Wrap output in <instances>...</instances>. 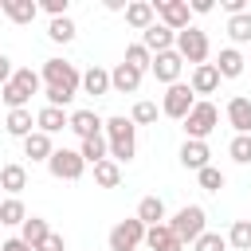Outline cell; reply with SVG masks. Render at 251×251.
I'll list each match as a JSON object with an SVG mask.
<instances>
[{"label":"cell","mask_w":251,"mask_h":251,"mask_svg":"<svg viewBox=\"0 0 251 251\" xmlns=\"http://www.w3.org/2000/svg\"><path fill=\"white\" fill-rule=\"evenodd\" d=\"M188 8H192V12H196V16H208V12H212V8H216V4H212V0H192V4H188Z\"/></svg>","instance_id":"cell-44"},{"label":"cell","mask_w":251,"mask_h":251,"mask_svg":"<svg viewBox=\"0 0 251 251\" xmlns=\"http://www.w3.org/2000/svg\"><path fill=\"white\" fill-rule=\"evenodd\" d=\"M126 24L137 27V31H149L157 24V12H153V0H133L126 4Z\"/></svg>","instance_id":"cell-14"},{"label":"cell","mask_w":251,"mask_h":251,"mask_svg":"<svg viewBox=\"0 0 251 251\" xmlns=\"http://www.w3.org/2000/svg\"><path fill=\"white\" fill-rule=\"evenodd\" d=\"M180 67H184V59L176 55V47L173 51H161V55H153V78L157 82H165V86H173V82H180Z\"/></svg>","instance_id":"cell-10"},{"label":"cell","mask_w":251,"mask_h":251,"mask_svg":"<svg viewBox=\"0 0 251 251\" xmlns=\"http://www.w3.org/2000/svg\"><path fill=\"white\" fill-rule=\"evenodd\" d=\"M47 235H51V227H47V220H43V216H27V220H24V227H20V239H24L27 247H39Z\"/></svg>","instance_id":"cell-25"},{"label":"cell","mask_w":251,"mask_h":251,"mask_svg":"<svg viewBox=\"0 0 251 251\" xmlns=\"http://www.w3.org/2000/svg\"><path fill=\"white\" fill-rule=\"evenodd\" d=\"M141 86V71H133L129 63H118L114 71H110V90H118V94H133Z\"/></svg>","instance_id":"cell-18"},{"label":"cell","mask_w":251,"mask_h":251,"mask_svg":"<svg viewBox=\"0 0 251 251\" xmlns=\"http://www.w3.org/2000/svg\"><path fill=\"white\" fill-rule=\"evenodd\" d=\"M51 153H55V145H51V137L47 133H27L24 137V157H31V161H51Z\"/></svg>","instance_id":"cell-21"},{"label":"cell","mask_w":251,"mask_h":251,"mask_svg":"<svg viewBox=\"0 0 251 251\" xmlns=\"http://www.w3.org/2000/svg\"><path fill=\"white\" fill-rule=\"evenodd\" d=\"M208 157H212L208 141H188V137H184V145H180V165H184V169L200 173V169H208Z\"/></svg>","instance_id":"cell-16"},{"label":"cell","mask_w":251,"mask_h":251,"mask_svg":"<svg viewBox=\"0 0 251 251\" xmlns=\"http://www.w3.org/2000/svg\"><path fill=\"white\" fill-rule=\"evenodd\" d=\"M47 169H51V176L55 180H78L82 176V169H86V161H82V153L78 149H55L51 153V161H47Z\"/></svg>","instance_id":"cell-8"},{"label":"cell","mask_w":251,"mask_h":251,"mask_svg":"<svg viewBox=\"0 0 251 251\" xmlns=\"http://www.w3.org/2000/svg\"><path fill=\"white\" fill-rule=\"evenodd\" d=\"M12 75H16V71H12V59L0 51V86H8V82H12Z\"/></svg>","instance_id":"cell-41"},{"label":"cell","mask_w":251,"mask_h":251,"mask_svg":"<svg viewBox=\"0 0 251 251\" xmlns=\"http://www.w3.org/2000/svg\"><path fill=\"white\" fill-rule=\"evenodd\" d=\"M227 247L235 251H251V220H235L227 231Z\"/></svg>","instance_id":"cell-31"},{"label":"cell","mask_w":251,"mask_h":251,"mask_svg":"<svg viewBox=\"0 0 251 251\" xmlns=\"http://www.w3.org/2000/svg\"><path fill=\"white\" fill-rule=\"evenodd\" d=\"M0 188H4L8 196H20V192L27 188V169H24V165H4V169H0Z\"/></svg>","instance_id":"cell-22"},{"label":"cell","mask_w":251,"mask_h":251,"mask_svg":"<svg viewBox=\"0 0 251 251\" xmlns=\"http://www.w3.org/2000/svg\"><path fill=\"white\" fill-rule=\"evenodd\" d=\"M0 12H4L12 24L27 27V24L39 16V4H35V0H0Z\"/></svg>","instance_id":"cell-13"},{"label":"cell","mask_w":251,"mask_h":251,"mask_svg":"<svg viewBox=\"0 0 251 251\" xmlns=\"http://www.w3.org/2000/svg\"><path fill=\"white\" fill-rule=\"evenodd\" d=\"M169 227H173V235H176L180 243H196V239L204 235V208H200V204H184V208L169 220Z\"/></svg>","instance_id":"cell-4"},{"label":"cell","mask_w":251,"mask_h":251,"mask_svg":"<svg viewBox=\"0 0 251 251\" xmlns=\"http://www.w3.org/2000/svg\"><path fill=\"white\" fill-rule=\"evenodd\" d=\"M196 180H200V188H204V192H220V188L227 184V180H224V173H220L216 165H208V169H200V173H196Z\"/></svg>","instance_id":"cell-36"},{"label":"cell","mask_w":251,"mask_h":251,"mask_svg":"<svg viewBox=\"0 0 251 251\" xmlns=\"http://www.w3.org/2000/svg\"><path fill=\"white\" fill-rule=\"evenodd\" d=\"M0 227H4V224H0Z\"/></svg>","instance_id":"cell-47"},{"label":"cell","mask_w":251,"mask_h":251,"mask_svg":"<svg viewBox=\"0 0 251 251\" xmlns=\"http://www.w3.org/2000/svg\"><path fill=\"white\" fill-rule=\"evenodd\" d=\"M129 122H133V126H153V122H157V102H149V98L133 102V114H129Z\"/></svg>","instance_id":"cell-35"},{"label":"cell","mask_w":251,"mask_h":251,"mask_svg":"<svg viewBox=\"0 0 251 251\" xmlns=\"http://www.w3.org/2000/svg\"><path fill=\"white\" fill-rule=\"evenodd\" d=\"M82 90H86V94H94V98L110 94V71H102V67L82 71Z\"/></svg>","instance_id":"cell-27"},{"label":"cell","mask_w":251,"mask_h":251,"mask_svg":"<svg viewBox=\"0 0 251 251\" xmlns=\"http://www.w3.org/2000/svg\"><path fill=\"white\" fill-rule=\"evenodd\" d=\"M192 251H227V235H220V231H204V235L192 243Z\"/></svg>","instance_id":"cell-38"},{"label":"cell","mask_w":251,"mask_h":251,"mask_svg":"<svg viewBox=\"0 0 251 251\" xmlns=\"http://www.w3.org/2000/svg\"><path fill=\"white\" fill-rule=\"evenodd\" d=\"M208 35L200 31V27H184V31H176V55L184 59V63H192V67H204L208 63Z\"/></svg>","instance_id":"cell-3"},{"label":"cell","mask_w":251,"mask_h":251,"mask_svg":"<svg viewBox=\"0 0 251 251\" xmlns=\"http://www.w3.org/2000/svg\"><path fill=\"white\" fill-rule=\"evenodd\" d=\"M35 251H67V239H63L59 231H51V235H47V239H43Z\"/></svg>","instance_id":"cell-40"},{"label":"cell","mask_w":251,"mask_h":251,"mask_svg":"<svg viewBox=\"0 0 251 251\" xmlns=\"http://www.w3.org/2000/svg\"><path fill=\"white\" fill-rule=\"evenodd\" d=\"M216 71H220V78H239L243 75V55L235 47H224L220 59H216Z\"/></svg>","instance_id":"cell-26"},{"label":"cell","mask_w":251,"mask_h":251,"mask_svg":"<svg viewBox=\"0 0 251 251\" xmlns=\"http://www.w3.org/2000/svg\"><path fill=\"white\" fill-rule=\"evenodd\" d=\"M216 126H220V110H216L212 102H196L192 114L184 118V133H188V141H204Z\"/></svg>","instance_id":"cell-6"},{"label":"cell","mask_w":251,"mask_h":251,"mask_svg":"<svg viewBox=\"0 0 251 251\" xmlns=\"http://www.w3.org/2000/svg\"><path fill=\"white\" fill-rule=\"evenodd\" d=\"M145 247H149V251H184V243L173 235V227H169V224L149 227V231H145Z\"/></svg>","instance_id":"cell-17"},{"label":"cell","mask_w":251,"mask_h":251,"mask_svg":"<svg viewBox=\"0 0 251 251\" xmlns=\"http://www.w3.org/2000/svg\"><path fill=\"white\" fill-rule=\"evenodd\" d=\"M106 141H110V161H118V165H126V161H133V153H137V126L126 118V114H114V118H106Z\"/></svg>","instance_id":"cell-2"},{"label":"cell","mask_w":251,"mask_h":251,"mask_svg":"<svg viewBox=\"0 0 251 251\" xmlns=\"http://www.w3.org/2000/svg\"><path fill=\"white\" fill-rule=\"evenodd\" d=\"M78 153H82V161H86V165H98V161H106V157H110V141H106V133H98V137H86V141L78 145Z\"/></svg>","instance_id":"cell-28"},{"label":"cell","mask_w":251,"mask_h":251,"mask_svg":"<svg viewBox=\"0 0 251 251\" xmlns=\"http://www.w3.org/2000/svg\"><path fill=\"white\" fill-rule=\"evenodd\" d=\"M71 129L86 141V137H98V133L106 129V122H102L94 110H75V114H71Z\"/></svg>","instance_id":"cell-19"},{"label":"cell","mask_w":251,"mask_h":251,"mask_svg":"<svg viewBox=\"0 0 251 251\" xmlns=\"http://www.w3.org/2000/svg\"><path fill=\"white\" fill-rule=\"evenodd\" d=\"M0 251H35V247H27V243L16 235V239H4V243H0Z\"/></svg>","instance_id":"cell-43"},{"label":"cell","mask_w":251,"mask_h":251,"mask_svg":"<svg viewBox=\"0 0 251 251\" xmlns=\"http://www.w3.org/2000/svg\"><path fill=\"white\" fill-rule=\"evenodd\" d=\"M192 106H196V94H192L188 82H173L165 90V98H161V114L165 118H176V122H184L192 114Z\"/></svg>","instance_id":"cell-5"},{"label":"cell","mask_w":251,"mask_h":251,"mask_svg":"<svg viewBox=\"0 0 251 251\" xmlns=\"http://www.w3.org/2000/svg\"><path fill=\"white\" fill-rule=\"evenodd\" d=\"M137 220H141L145 227L165 224V200H161V196H141V204H137Z\"/></svg>","instance_id":"cell-23"},{"label":"cell","mask_w":251,"mask_h":251,"mask_svg":"<svg viewBox=\"0 0 251 251\" xmlns=\"http://www.w3.org/2000/svg\"><path fill=\"white\" fill-rule=\"evenodd\" d=\"M227 35H231L235 43H251V12L231 16V20H227Z\"/></svg>","instance_id":"cell-33"},{"label":"cell","mask_w":251,"mask_h":251,"mask_svg":"<svg viewBox=\"0 0 251 251\" xmlns=\"http://www.w3.org/2000/svg\"><path fill=\"white\" fill-rule=\"evenodd\" d=\"M122 63H129L133 71H141V75H145V71L153 67V55L145 51V43H129V47H126V59H122Z\"/></svg>","instance_id":"cell-32"},{"label":"cell","mask_w":251,"mask_h":251,"mask_svg":"<svg viewBox=\"0 0 251 251\" xmlns=\"http://www.w3.org/2000/svg\"><path fill=\"white\" fill-rule=\"evenodd\" d=\"M0 169H4V165H0Z\"/></svg>","instance_id":"cell-46"},{"label":"cell","mask_w":251,"mask_h":251,"mask_svg":"<svg viewBox=\"0 0 251 251\" xmlns=\"http://www.w3.org/2000/svg\"><path fill=\"white\" fill-rule=\"evenodd\" d=\"M35 129L39 133H59V129H71V114L67 110H59V106H43L39 114H35Z\"/></svg>","instance_id":"cell-12"},{"label":"cell","mask_w":251,"mask_h":251,"mask_svg":"<svg viewBox=\"0 0 251 251\" xmlns=\"http://www.w3.org/2000/svg\"><path fill=\"white\" fill-rule=\"evenodd\" d=\"M4 129H8L12 137H27V133H35V118H31V110H8Z\"/></svg>","instance_id":"cell-24"},{"label":"cell","mask_w":251,"mask_h":251,"mask_svg":"<svg viewBox=\"0 0 251 251\" xmlns=\"http://www.w3.org/2000/svg\"><path fill=\"white\" fill-rule=\"evenodd\" d=\"M43 94H47V106H67L75 94H78V86H82V75L75 71V63H67V59H47L43 63Z\"/></svg>","instance_id":"cell-1"},{"label":"cell","mask_w":251,"mask_h":251,"mask_svg":"<svg viewBox=\"0 0 251 251\" xmlns=\"http://www.w3.org/2000/svg\"><path fill=\"white\" fill-rule=\"evenodd\" d=\"M192 94H216L220 90V71L216 63H204V67H192V78H188Z\"/></svg>","instance_id":"cell-15"},{"label":"cell","mask_w":251,"mask_h":251,"mask_svg":"<svg viewBox=\"0 0 251 251\" xmlns=\"http://www.w3.org/2000/svg\"><path fill=\"white\" fill-rule=\"evenodd\" d=\"M145 224L133 216V220H118L114 227H110V251H137L141 243H145Z\"/></svg>","instance_id":"cell-7"},{"label":"cell","mask_w":251,"mask_h":251,"mask_svg":"<svg viewBox=\"0 0 251 251\" xmlns=\"http://www.w3.org/2000/svg\"><path fill=\"white\" fill-rule=\"evenodd\" d=\"M0 192H4V188H0ZM0 204H4V196H0Z\"/></svg>","instance_id":"cell-45"},{"label":"cell","mask_w":251,"mask_h":251,"mask_svg":"<svg viewBox=\"0 0 251 251\" xmlns=\"http://www.w3.org/2000/svg\"><path fill=\"white\" fill-rule=\"evenodd\" d=\"M141 43L149 55H161V51H173L176 47V31H169L165 24H153L149 31H141Z\"/></svg>","instance_id":"cell-11"},{"label":"cell","mask_w":251,"mask_h":251,"mask_svg":"<svg viewBox=\"0 0 251 251\" xmlns=\"http://www.w3.org/2000/svg\"><path fill=\"white\" fill-rule=\"evenodd\" d=\"M47 35H51L55 43H71V39H75V24H71V16L51 20V24H47Z\"/></svg>","instance_id":"cell-34"},{"label":"cell","mask_w":251,"mask_h":251,"mask_svg":"<svg viewBox=\"0 0 251 251\" xmlns=\"http://www.w3.org/2000/svg\"><path fill=\"white\" fill-rule=\"evenodd\" d=\"M227 122H231L235 133H251V98L235 94V98L227 102Z\"/></svg>","instance_id":"cell-20"},{"label":"cell","mask_w":251,"mask_h":251,"mask_svg":"<svg viewBox=\"0 0 251 251\" xmlns=\"http://www.w3.org/2000/svg\"><path fill=\"white\" fill-rule=\"evenodd\" d=\"M227 153H231V161L247 165V161H251V133H235L231 145H227Z\"/></svg>","instance_id":"cell-37"},{"label":"cell","mask_w":251,"mask_h":251,"mask_svg":"<svg viewBox=\"0 0 251 251\" xmlns=\"http://www.w3.org/2000/svg\"><path fill=\"white\" fill-rule=\"evenodd\" d=\"M153 12H157V24H165L169 31H184L188 27V0H153Z\"/></svg>","instance_id":"cell-9"},{"label":"cell","mask_w":251,"mask_h":251,"mask_svg":"<svg viewBox=\"0 0 251 251\" xmlns=\"http://www.w3.org/2000/svg\"><path fill=\"white\" fill-rule=\"evenodd\" d=\"M39 8L51 16V20H59V16H67V8H71V0H39Z\"/></svg>","instance_id":"cell-39"},{"label":"cell","mask_w":251,"mask_h":251,"mask_svg":"<svg viewBox=\"0 0 251 251\" xmlns=\"http://www.w3.org/2000/svg\"><path fill=\"white\" fill-rule=\"evenodd\" d=\"M24 220H27V208H24V200L20 196H8L4 204H0V224H8V227H24Z\"/></svg>","instance_id":"cell-30"},{"label":"cell","mask_w":251,"mask_h":251,"mask_svg":"<svg viewBox=\"0 0 251 251\" xmlns=\"http://www.w3.org/2000/svg\"><path fill=\"white\" fill-rule=\"evenodd\" d=\"M94 184H98V188H118V184H122V165L110 161V157L98 161V165H94Z\"/></svg>","instance_id":"cell-29"},{"label":"cell","mask_w":251,"mask_h":251,"mask_svg":"<svg viewBox=\"0 0 251 251\" xmlns=\"http://www.w3.org/2000/svg\"><path fill=\"white\" fill-rule=\"evenodd\" d=\"M220 4H224L227 20H231V16H239V12H247V4H243V0H220Z\"/></svg>","instance_id":"cell-42"}]
</instances>
